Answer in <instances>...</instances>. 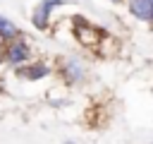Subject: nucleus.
<instances>
[{
  "label": "nucleus",
  "instance_id": "0eeeda50",
  "mask_svg": "<svg viewBox=\"0 0 153 144\" xmlns=\"http://www.w3.org/2000/svg\"><path fill=\"white\" fill-rule=\"evenodd\" d=\"M110 2H127V0H110Z\"/></svg>",
  "mask_w": 153,
  "mask_h": 144
},
{
  "label": "nucleus",
  "instance_id": "6e6552de",
  "mask_svg": "<svg viewBox=\"0 0 153 144\" xmlns=\"http://www.w3.org/2000/svg\"><path fill=\"white\" fill-rule=\"evenodd\" d=\"M2 62H5V60H2V50H0V65H2Z\"/></svg>",
  "mask_w": 153,
  "mask_h": 144
},
{
  "label": "nucleus",
  "instance_id": "39448f33",
  "mask_svg": "<svg viewBox=\"0 0 153 144\" xmlns=\"http://www.w3.org/2000/svg\"><path fill=\"white\" fill-rule=\"evenodd\" d=\"M0 34H2V38H5V41H10V38H17L22 31H19V26H17L10 17L0 14Z\"/></svg>",
  "mask_w": 153,
  "mask_h": 144
},
{
  "label": "nucleus",
  "instance_id": "7ed1b4c3",
  "mask_svg": "<svg viewBox=\"0 0 153 144\" xmlns=\"http://www.w3.org/2000/svg\"><path fill=\"white\" fill-rule=\"evenodd\" d=\"M60 72H62V77H65L67 84H79V82H84V77H86V67H84V62L76 60V58L62 60Z\"/></svg>",
  "mask_w": 153,
  "mask_h": 144
},
{
  "label": "nucleus",
  "instance_id": "f257e3e1",
  "mask_svg": "<svg viewBox=\"0 0 153 144\" xmlns=\"http://www.w3.org/2000/svg\"><path fill=\"white\" fill-rule=\"evenodd\" d=\"M2 60L12 67H22L26 62H31V43L19 34L17 38H10L2 48Z\"/></svg>",
  "mask_w": 153,
  "mask_h": 144
},
{
  "label": "nucleus",
  "instance_id": "20e7f679",
  "mask_svg": "<svg viewBox=\"0 0 153 144\" xmlns=\"http://www.w3.org/2000/svg\"><path fill=\"white\" fill-rule=\"evenodd\" d=\"M17 74H19L22 79H29V82H38V79H43V77H48V74H50V65H48V62H43V60L26 62V65L17 67Z\"/></svg>",
  "mask_w": 153,
  "mask_h": 144
},
{
  "label": "nucleus",
  "instance_id": "f03ea898",
  "mask_svg": "<svg viewBox=\"0 0 153 144\" xmlns=\"http://www.w3.org/2000/svg\"><path fill=\"white\" fill-rule=\"evenodd\" d=\"M60 5H62V0H41V2L36 5L33 14H31V24H33L38 31H45V29L50 26V14H53V10L60 7Z\"/></svg>",
  "mask_w": 153,
  "mask_h": 144
},
{
  "label": "nucleus",
  "instance_id": "423d86ee",
  "mask_svg": "<svg viewBox=\"0 0 153 144\" xmlns=\"http://www.w3.org/2000/svg\"><path fill=\"white\" fill-rule=\"evenodd\" d=\"M5 43H7V41H5V38H2V34H0V50L5 48Z\"/></svg>",
  "mask_w": 153,
  "mask_h": 144
}]
</instances>
